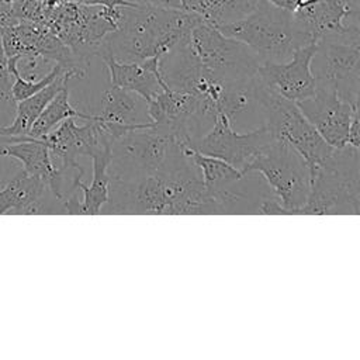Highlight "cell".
Listing matches in <instances>:
<instances>
[{
  "label": "cell",
  "instance_id": "obj_1",
  "mask_svg": "<svg viewBox=\"0 0 360 360\" xmlns=\"http://www.w3.org/2000/svg\"><path fill=\"white\" fill-rule=\"evenodd\" d=\"M104 215H222L184 148L174 143L162 167L149 176L110 179Z\"/></svg>",
  "mask_w": 360,
  "mask_h": 360
},
{
  "label": "cell",
  "instance_id": "obj_2",
  "mask_svg": "<svg viewBox=\"0 0 360 360\" xmlns=\"http://www.w3.org/2000/svg\"><path fill=\"white\" fill-rule=\"evenodd\" d=\"M201 20L198 14L183 8L121 6L118 25L104 37L97 56L120 62L160 58L180 44Z\"/></svg>",
  "mask_w": 360,
  "mask_h": 360
},
{
  "label": "cell",
  "instance_id": "obj_3",
  "mask_svg": "<svg viewBox=\"0 0 360 360\" xmlns=\"http://www.w3.org/2000/svg\"><path fill=\"white\" fill-rule=\"evenodd\" d=\"M360 153L345 145L332 153L311 176L309 194L298 215H359Z\"/></svg>",
  "mask_w": 360,
  "mask_h": 360
},
{
  "label": "cell",
  "instance_id": "obj_4",
  "mask_svg": "<svg viewBox=\"0 0 360 360\" xmlns=\"http://www.w3.org/2000/svg\"><path fill=\"white\" fill-rule=\"evenodd\" d=\"M217 28L248 45L260 62H285L297 48L308 45L294 24L292 11L269 0H257L248 15Z\"/></svg>",
  "mask_w": 360,
  "mask_h": 360
},
{
  "label": "cell",
  "instance_id": "obj_5",
  "mask_svg": "<svg viewBox=\"0 0 360 360\" xmlns=\"http://www.w3.org/2000/svg\"><path fill=\"white\" fill-rule=\"evenodd\" d=\"M253 100L262 108L264 127L271 136L290 145L305 160L309 176L332 153L330 146L305 118L295 101L287 100L269 89L256 75Z\"/></svg>",
  "mask_w": 360,
  "mask_h": 360
},
{
  "label": "cell",
  "instance_id": "obj_6",
  "mask_svg": "<svg viewBox=\"0 0 360 360\" xmlns=\"http://www.w3.org/2000/svg\"><path fill=\"white\" fill-rule=\"evenodd\" d=\"M120 7L68 1L46 10L42 24L68 45L76 59L89 69L91 58L97 56L101 41L117 28Z\"/></svg>",
  "mask_w": 360,
  "mask_h": 360
},
{
  "label": "cell",
  "instance_id": "obj_7",
  "mask_svg": "<svg viewBox=\"0 0 360 360\" xmlns=\"http://www.w3.org/2000/svg\"><path fill=\"white\" fill-rule=\"evenodd\" d=\"M186 41L198 63L226 86L249 84L257 75L259 56L204 20L191 28Z\"/></svg>",
  "mask_w": 360,
  "mask_h": 360
},
{
  "label": "cell",
  "instance_id": "obj_8",
  "mask_svg": "<svg viewBox=\"0 0 360 360\" xmlns=\"http://www.w3.org/2000/svg\"><path fill=\"white\" fill-rule=\"evenodd\" d=\"M246 172H257L270 186L287 215H298L309 194L311 176L305 160L297 150L273 138L242 170V173Z\"/></svg>",
  "mask_w": 360,
  "mask_h": 360
},
{
  "label": "cell",
  "instance_id": "obj_9",
  "mask_svg": "<svg viewBox=\"0 0 360 360\" xmlns=\"http://www.w3.org/2000/svg\"><path fill=\"white\" fill-rule=\"evenodd\" d=\"M311 72L315 90L335 93L343 101L359 105L360 35L325 37L316 41Z\"/></svg>",
  "mask_w": 360,
  "mask_h": 360
},
{
  "label": "cell",
  "instance_id": "obj_10",
  "mask_svg": "<svg viewBox=\"0 0 360 360\" xmlns=\"http://www.w3.org/2000/svg\"><path fill=\"white\" fill-rule=\"evenodd\" d=\"M174 143L152 121L127 131L111 143L108 177L128 180L156 173Z\"/></svg>",
  "mask_w": 360,
  "mask_h": 360
},
{
  "label": "cell",
  "instance_id": "obj_11",
  "mask_svg": "<svg viewBox=\"0 0 360 360\" xmlns=\"http://www.w3.org/2000/svg\"><path fill=\"white\" fill-rule=\"evenodd\" d=\"M6 56L41 58L45 62H55L72 77H83L87 69L76 59L68 45H65L46 25L21 20L0 30Z\"/></svg>",
  "mask_w": 360,
  "mask_h": 360
},
{
  "label": "cell",
  "instance_id": "obj_12",
  "mask_svg": "<svg viewBox=\"0 0 360 360\" xmlns=\"http://www.w3.org/2000/svg\"><path fill=\"white\" fill-rule=\"evenodd\" d=\"M232 125L225 114H217L210 129L190 149L222 159L242 172L271 142L273 136L264 125L246 134L236 132Z\"/></svg>",
  "mask_w": 360,
  "mask_h": 360
},
{
  "label": "cell",
  "instance_id": "obj_13",
  "mask_svg": "<svg viewBox=\"0 0 360 360\" xmlns=\"http://www.w3.org/2000/svg\"><path fill=\"white\" fill-rule=\"evenodd\" d=\"M292 18L308 44L325 37L360 35L359 0H322L295 8Z\"/></svg>",
  "mask_w": 360,
  "mask_h": 360
},
{
  "label": "cell",
  "instance_id": "obj_14",
  "mask_svg": "<svg viewBox=\"0 0 360 360\" xmlns=\"http://www.w3.org/2000/svg\"><path fill=\"white\" fill-rule=\"evenodd\" d=\"M316 42L297 48L285 62H262L257 69L260 80L273 91L291 101H301L315 94L311 59Z\"/></svg>",
  "mask_w": 360,
  "mask_h": 360
},
{
  "label": "cell",
  "instance_id": "obj_15",
  "mask_svg": "<svg viewBox=\"0 0 360 360\" xmlns=\"http://www.w3.org/2000/svg\"><path fill=\"white\" fill-rule=\"evenodd\" d=\"M75 120L66 118L51 132L38 138L46 143L52 156L62 160V167L66 170L80 169L79 156H91L96 149L114 142L96 121V115L93 120H86L84 125H77Z\"/></svg>",
  "mask_w": 360,
  "mask_h": 360
},
{
  "label": "cell",
  "instance_id": "obj_16",
  "mask_svg": "<svg viewBox=\"0 0 360 360\" xmlns=\"http://www.w3.org/2000/svg\"><path fill=\"white\" fill-rule=\"evenodd\" d=\"M297 105L330 146L342 148L349 143L350 124L359 114V105H352L338 94L323 90H315L312 97L297 101Z\"/></svg>",
  "mask_w": 360,
  "mask_h": 360
},
{
  "label": "cell",
  "instance_id": "obj_17",
  "mask_svg": "<svg viewBox=\"0 0 360 360\" xmlns=\"http://www.w3.org/2000/svg\"><path fill=\"white\" fill-rule=\"evenodd\" d=\"M7 212L65 214V208L45 180L21 170L0 184V215Z\"/></svg>",
  "mask_w": 360,
  "mask_h": 360
},
{
  "label": "cell",
  "instance_id": "obj_18",
  "mask_svg": "<svg viewBox=\"0 0 360 360\" xmlns=\"http://www.w3.org/2000/svg\"><path fill=\"white\" fill-rule=\"evenodd\" d=\"M4 143H0V158H11L20 160L22 165V172L30 176L41 177L48 183L52 193L65 200L62 193V181L66 169L56 167L52 162V155L49 148L42 139L31 136H17L7 138Z\"/></svg>",
  "mask_w": 360,
  "mask_h": 360
},
{
  "label": "cell",
  "instance_id": "obj_19",
  "mask_svg": "<svg viewBox=\"0 0 360 360\" xmlns=\"http://www.w3.org/2000/svg\"><path fill=\"white\" fill-rule=\"evenodd\" d=\"M110 148L104 145L91 153L93 162V177L90 186L82 181L83 169L77 170L73 176L72 187L79 188L83 193V200L79 201L76 193L63 200L65 214L70 215H97L100 208L108 198V163H110Z\"/></svg>",
  "mask_w": 360,
  "mask_h": 360
},
{
  "label": "cell",
  "instance_id": "obj_20",
  "mask_svg": "<svg viewBox=\"0 0 360 360\" xmlns=\"http://www.w3.org/2000/svg\"><path fill=\"white\" fill-rule=\"evenodd\" d=\"M110 84L129 90L149 101L166 83L160 75L159 58H148L141 62H120L112 58H103Z\"/></svg>",
  "mask_w": 360,
  "mask_h": 360
},
{
  "label": "cell",
  "instance_id": "obj_21",
  "mask_svg": "<svg viewBox=\"0 0 360 360\" xmlns=\"http://www.w3.org/2000/svg\"><path fill=\"white\" fill-rule=\"evenodd\" d=\"M69 79H72V76L68 72H63L52 83H49L35 94L24 100L15 101L14 118L8 125L0 127V138L7 139L28 135L32 124L39 117L42 110L53 98V96L68 84Z\"/></svg>",
  "mask_w": 360,
  "mask_h": 360
},
{
  "label": "cell",
  "instance_id": "obj_22",
  "mask_svg": "<svg viewBox=\"0 0 360 360\" xmlns=\"http://www.w3.org/2000/svg\"><path fill=\"white\" fill-rule=\"evenodd\" d=\"M138 97L135 93L110 86L103 91L101 110L96 112V120L107 124L136 125L138 121Z\"/></svg>",
  "mask_w": 360,
  "mask_h": 360
},
{
  "label": "cell",
  "instance_id": "obj_23",
  "mask_svg": "<svg viewBox=\"0 0 360 360\" xmlns=\"http://www.w3.org/2000/svg\"><path fill=\"white\" fill-rule=\"evenodd\" d=\"M66 118H80V120H93L94 114H87L76 110L69 101V89L65 86L60 89L53 98L46 104L39 117L32 124L27 136L42 138L51 132L56 125H59Z\"/></svg>",
  "mask_w": 360,
  "mask_h": 360
},
{
  "label": "cell",
  "instance_id": "obj_24",
  "mask_svg": "<svg viewBox=\"0 0 360 360\" xmlns=\"http://www.w3.org/2000/svg\"><path fill=\"white\" fill-rule=\"evenodd\" d=\"M184 152L191 158L193 163L198 169L201 180H202L205 188L208 190V193H212V191H217V190L231 186L232 183L239 180L243 174L239 169L233 167L232 165H229L228 162H225L222 159L201 155V153H198L193 149H187V148H184Z\"/></svg>",
  "mask_w": 360,
  "mask_h": 360
},
{
  "label": "cell",
  "instance_id": "obj_25",
  "mask_svg": "<svg viewBox=\"0 0 360 360\" xmlns=\"http://www.w3.org/2000/svg\"><path fill=\"white\" fill-rule=\"evenodd\" d=\"M256 4L257 0H197L191 11L205 22L219 27L248 15Z\"/></svg>",
  "mask_w": 360,
  "mask_h": 360
},
{
  "label": "cell",
  "instance_id": "obj_26",
  "mask_svg": "<svg viewBox=\"0 0 360 360\" xmlns=\"http://www.w3.org/2000/svg\"><path fill=\"white\" fill-rule=\"evenodd\" d=\"M11 84H13V75L8 70L7 56L3 48L1 34H0V105L8 108L10 105H15V101L11 96Z\"/></svg>",
  "mask_w": 360,
  "mask_h": 360
},
{
  "label": "cell",
  "instance_id": "obj_27",
  "mask_svg": "<svg viewBox=\"0 0 360 360\" xmlns=\"http://www.w3.org/2000/svg\"><path fill=\"white\" fill-rule=\"evenodd\" d=\"M18 22V20L13 14L11 4L8 0H0V30L7 25H13Z\"/></svg>",
  "mask_w": 360,
  "mask_h": 360
},
{
  "label": "cell",
  "instance_id": "obj_28",
  "mask_svg": "<svg viewBox=\"0 0 360 360\" xmlns=\"http://www.w3.org/2000/svg\"><path fill=\"white\" fill-rule=\"evenodd\" d=\"M80 4L86 6H103V7H121V6H134L135 3H129L127 0H76Z\"/></svg>",
  "mask_w": 360,
  "mask_h": 360
},
{
  "label": "cell",
  "instance_id": "obj_29",
  "mask_svg": "<svg viewBox=\"0 0 360 360\" xmlns=\"http://www.w3.org/2000/svg\"><path fill=\"white\" fill-rule=\"evenodd\" d=\"M127 1L135 3V4H149V6H160V7L181 8L179 0H127Z\"/></svg>",
  "mask_w": 360,
  "mask_h": 360
},
{
  "label": "cell",
  "instance_id": "obj_30",
  "mask_svg": "<svg viewBox=\"0 0 360 360\" xmlns=\"http://www.w3.org/2000/svg\"><path fill=\"white\" fill-rule=\"evenodd\" d=\"M269 1L277 7L288 10V11H294L297 8V3H298V0H269Z\"/></svg>",
  "mask_w": 360,
  "mask_h": 360
},
{
  "label": "cell",
  "instance_id": "obj_31",
  "mask_svg": "<svg viewBox=\"0 0 360 360\" xmlns=\"http://www.w3.org/2000/svg\"><path fill=\"white\" fill-rule=\"evenodd\" d=\"M179 1H180V6H181V8H183V10L191 11L197 0H179Z\"/></svg>",
  "mask_w": 360,
  "mask_h": 360
},
{
  "label": "cell",
  "instance_id": "obj_32",
  "mask_svg": "<svg viewBox=\"0 0 360 360\" xmlns=\"http://www.w3.org/2000/svg\"><path fill=\"white\" fill-rule=\"evenodd\" d=\"M318 1H322V0H298V3H297V8H300V7H305V6H308V4L318 3Z\"/></svg>",
  "mask_w": 360,
  "mask_h": 360
},
{
  "label": "cell",
  "instance_id": "obj_33",
  "mask_svg": "<svg viewBox=\"0 0 360 360\" xmlns=\"http://www.w3.org/2000/svg\"><path fill=\"white\" fill-rule=\"evenodd\" d=\"M1 183H3V180H0V184H1Z\"/></svg>",
  "mask_w": 360,
  "mask_h": 360
}]
</instances>
